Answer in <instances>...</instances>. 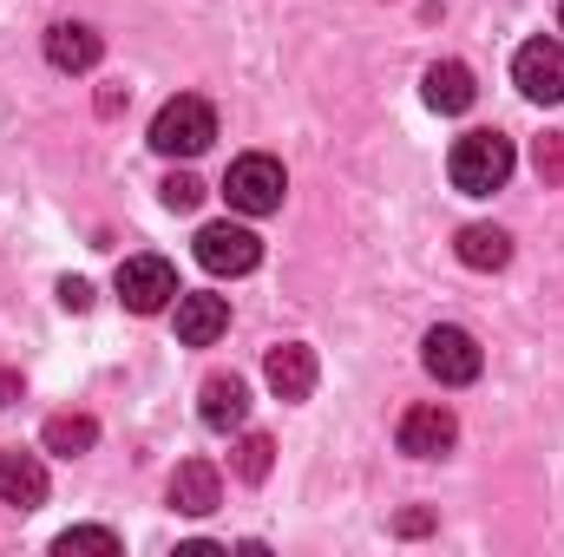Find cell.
I'll return each mask as SVG.
<instances>
[{
    "instance_id": "6da1fadb",
    "label": "cell",
    "mask_w": 564,
    "mask_h": 557,
    "mask_svg": "<svg viewBox=\"0 0 564 557\" xmlns=\"http://www.w3.org/2000/svg\"><path fill=\"white\" fill-rule=\"evenodd\" d=\"M512 164L519 157H512V139L506 132H466V139H453L446 177H453L459 197H492V190H506Z\"/></svg>"
},
{
    "instance_id": "7a4b0ae2",
    "label": "cell",
    "mask_w": 564,
    "mask_h": 557,
    "mask_svg": "<svg viewBox=\"0 0 564 557\" xmlns=\"http://www.w3.org/2000/svg\"><path fill=\"white\" fill-rule=\"evenodd\" d=\"M210 139H217V112L197 92L164 99L158 119H151V151L158 157H197V151H210Z\"/></svg>"
},
{
    "instance_id": "3957f363",
    "label": "cell",
    "mask_w": 564,
    "mask_h": 557,
    "mask_svg": "<svg viewBox=\"0 0 564 557\" xmlns=\"http://www.w3.org/2000/svg\"><path fill=\"white\" fill-rule=\"evenodd\" d=\"M282 190H289V177H282V164L270 151H243V157L230 164V177H224V197H230V210H243V217L282 210Z\"/></svg>"
},
{
    "instance_id": "277c9868",
    "label": "cell",
    "mask_w": 564,
    "mask_h": 557,
    "mask_svg": "<svg viewBox=\"0 0 564 557\" xmlns=\"http://www.w3.org/2000/svg\"><path fill=\"white\" fill-rule=\"evenodd\" d=\"M197 263L210 276H250L263 263V237L250 223H204L197 230Z\"/></svg>"
},
{
    "instance_id": "5b68a950",
    "label": "cell",
    "mask_w": 564,
    "mask_h": 557,
    "mask_svg": "<svg viewBox=\"0 0 564 557\" xmlns=\"http://www.w3.org/2000/svg\"><path fill=\"white\" fill-rule=\"evenodd\" d=\"M421 361H426V374H433L440 387H473L479 368H486V354H479V341H473L466 328H426Z\"/></svg>"
},
{
    "instance_id": "8992f818",
    "label": "cell",
    "mask_w": 564,
    "mask_h": 557,
    "mask_svg": "<svg viewBox=\"0 0 564 557\" xmlns=\"http://www.w3.org/2000/svg\"><path fill=\"white\" fill-rule=\"evenodd\" d=\"M184 288H177V270L164 263V256H126L119 263V302L132 308V315H158V308H171Z\"/></svg>"
},
{
    "instance_id": "52a82bcc",
    "label": "cell",
    "mask_w": 564,
    "mask_h": 557,
    "mask_svg": "<svg viewBox=\"0 0 564 557\" xmlns=\"http://www.w3.org/2000/svg\"><path fill=\"white\" fill-rule=\"evenodd\" d=\"M512 79L532 106H558L564 99V40H525L512 59Z\"/></svg>"
},
{
    "instance_id": "ba28073f",
    "label": "cell",
    "mask_w": 564,
    "mask_h": 557,
    "mask_svg": "<svg viewBox=\"0 0 564 557\" xmlns=\"http://www.w3.org/2000/svg\"><path fill=\"white\" fill-rule=\"evenodd\" d=\"M401 452L408 459H446L453 452V439H459V419H453V407H440V401H426V407H408L401 414Z\"/></svg>"
},
{
    "instance_id": "9c48e42d",
    "label": "cell",
    "mask_w": 564,
    "mask_h": 557,
    "mask_svg": "<svg viewBox=\"0 0 564 557\" xmlns=\"http://www.w3.org/2000/svg\"><path fill=\"white\" fill-rule=\"evenodd\" d=\"M263 381H270V394H276V401H308V394H315V348H302V341L270 348Z\"/></svg>"
},
{
    "instance_id": "30bf717a",
    "label": "cell",
    "mask_w": 564,
    "mask_h": 557,
    "mask_svg": "<svg viewBox=\"0 0 564 557\" xmlns=\"http://www.w3.org/2000/svg\"><path fill=\"white\" fill-rule=\"evenodd\" d=\"M0 505H13V512H40L46 505L40 452H0Z\"/></svg>"
},
{
    "instance_id": "8fae6325",
    "label": "cell",
    "mask_w": 564,
    "mask_h": 557,
    "mask_svg": "<svg viewBox=\"0 0 564 557\" xmlns=\"http://www.w3.org/2000/svg\"><path fill=\"white\" fill-rule=\"evenodd\" d=\"M217 499H224V479H217V466H204V459H184V466L171 472V505H177L184 518H210V512H217Z\"/></svg>"
},
{
    "instance_id": "7c38bea8",
    "label": "cell",
    "mask_w": 564,
    "mask_h": 557,
    "mask_svg": "<svg viewBox=\"0 0 564 557\" xmlns=\"http://www.w3.org/2000/svg\"><path fill=\"white\" fill-rule=\"evenodd\" d=\"M197 414H204L210 433H237V426L250 419V387H243L237 374H210L204 394H197Z\"/></svg>"
},
{
    "instance_id": "4fadbf2b",
    "label": "cell",
    "mask_w": 564,
    "mask_h": 557,
    "mask_svg": "<svg viewBox=\"0 0 564 557\" xmlns=\"http://www.w3.org/2000/svg\"><path fill=\"white\" fill-rule=\"evenodd\" d=\"M421 99L433 106V112H473V99H479V86H473V73L459 66V59H433L421 79Z\"/></svg>"
},
{
    "instance_id": "5bb4252c",
    "label": "cell",
    "mask_w": 564,
    "mask_h": 557,
    "mask_svg": "<svg viewBox=\"0 0 564 557\" xmlns=\"http://www.w3.org/2000/svg\"><path fill=\"white\" fill-rule=\"evenodd\" d=\"M99 53H106V40H99L86 20H59V26L46 33V59H53L59 73H93Z\"/></svg>"
},
{
    "instance_id": "9a60e30c",
    "label": "cell",
    "mask_w": 564,
    "mask_h": 557,
    "mask_svg": "<svg viewBox=\"0 0 564 557\" xmlns=\"http://www.w3.org/2000/svg\"><path fill=\"white\" fill-rule=\"evenodd\" d=\"M230 328V302L224 295H177V341L184 348H210Z\"/></svg>"
},
{
    "instance_id": "2e32d148",
    "label": "cell",
    "mask_w": 564,
    "mask_h": 557,
    "mask_svg": "<svg viewBox=\"0 0 564 557\" xmlns=\"http://www.w3.org/2000/svg\"><path fill=\"white\" fill-rule=\"evenodd\" d=\"M453 250H459V263H466V270H506V263H512V237H506V230H492V223H466Z\"/></svg>"
},
{
    "instance_id": "e0dca14e",
    "label": "cell",
    "mask_w": 564,
    "mask_h": 557,
    "mask_svg": "<svg viewBox=\"0 0 564 557\" xmlns=\"http://www.w3.org/2000/svg\"><path fill=\"white\" fill-rule=\"evenodd\" d=\"M40 439H46V452L79 459V452H93V446H99V419H93V414H53Z\"/></svg>"
},
{
    "instance_id": "ac0fdd59",
    "label": "cell",
    "mask_w": 564,
    "mask_h": 557,
    "mask_svg": "<svg viewBox=\"0 0 564 557\" xmlns=\"http://www.w3.org/2000/svg\"><path fill=\"white\" fill-rule=\"evenodd\" d=\"M230 466H237V479H243V485H263V479H270V466H276V439H270V433H243V439H237V452H230Z\"/></svg>"
},
{
    "instance_id": "d6986e66",
    "label": "cell",
    "mask_w": 564,
    "mask_h": 557,
    "mask_svg": "<svg viewBox=\"0 0 564 557\" xmlns=\"http://www.w3.org/2000/svg\"><path fill=\"white\" fill-rule=\"evenodd\" d=\"M53 551H59V557H79V551L119 557V532H106V525H73V532H59V538H53Z\"/></svg>"
},
{
    "instance_id": "ffe728a7",
    "label": "cell",
    "mask_w": 564,
    "mask_h": 557,
    "mask_svg": "<svg viewBox=\"0 0 564 557\" xmlns=\"http://www.w3.org/2000/svg\"><path fill=\"white\" fill-rule=\"evenodd\" d=\"M158 197H164V210H197V204H204V184H197L191 171H171V177L158 184Z\"/></svg>"
},
{
    "instance_id": "44dd1931",
    "label": "cell",
    "mask_w": 564,
    "mask_h": 557,
    "mask_svg": "<svg viewBox=\"0 0 564 557\" xmlns=\"http://www.w3.org/2000/svg\"><path fill=\"white\" fill-rule=\"evenodd\" d=\"M532 164H539L545 190H564V132H545V139H539V151H532Z\"/></svg>"
},
{
    "instance_id": "7402d4cb",
    "label": "cell",
    "mask_w": 564,
    "mask_h": 557,
    "mask_svg": "<svg viewBox=\"0 0 564 557\" xmlns=\"http://www.w3.org/2000/svg\"><path fill=\"white\" fill-rule=\"evenodd\" d=\"M59 302H66V308H93V282L66 276V282H59Z\"/></svg>"
},
{
    "instance_id": "603a6c76",
    "label": "cell",
    "mask_w": 564,
    "mask_h": 557,
    "mask_svg": "<svg viewBox=\"0 0 564 557\" xmlns=\"http://www.w3.org/2000/svg\"><path fill=\"white\" fill-rule=\"evenodd\" d=\"M13 401H20V374H7V368H0V407H13Z\"/></svg>"
},
{
    "instance_id": "cb8c5ba5",
    "label": "cell",
    "mask_w": 564,
    "mask_h": 557,
    "mask_svg": "<svg viewBox=\"0 0 564 557\" xmlns=\"http://www.w3.org/2000/svg\"><path fill=\"white\" fill-rule=\"evenodd\" d=\"M558 33H564V7H558Z\"/></svg>"
}]
</instances>
